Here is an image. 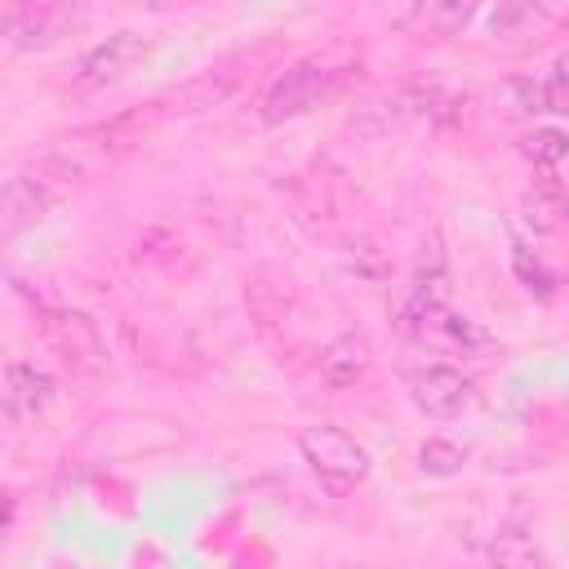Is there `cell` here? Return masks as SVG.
<instances>
[{
    "label": "cell",
    "instance_id": "6da1fadb",
    "mask_svg": "<svg viewBox=\"0 0 569 569\" xmlns=\"http://www.w3.org/2000/svg\"><path fill=\"white\" fill-rule=\"evenodd\" d=\"M71 182H76V169L67 160H36V164L13 169L4 178V191H0V227H4V236L13 240L22 227L40 222L67 196Z\"/></svg>",
    "mask_w": 569,
    "mask_h": 569
},
{
    "label": "cell",
    "instance_id": "7a4b0ae2",
    "mask_svg": "<svg viewBox=\"0 0 569 569\" xmlns=\"http://www.w3.org/2000/svg\"><path fill=\"white\" fill-rule=\"evenodd\" d=\"M351 67H333L325 58H307V62H293L289 71H280L267 93H262V120H293L311 107H320L325 98H333L342 84H347Z\"/></svg>",
    "mask_w": 569,
    "mask_h": 569
},
{
    "label": "cell",
    "instance_id": "3957f363",
    "mask_svg": "<svg viewBox=\"0 0 569 569\" xmlns=\"http://www.w3.org/2000/svg\"><path fill=\"white\" fill-rule=\"evenodd\" d=\"M298 449L311 462L316 476H325L329 485H360L369 476V453L342 431V427H302L298 431Z\"/></svg>",
    "mask_w": 569,
    "mask_h": 569
},
{
    "label": "cell",
    "instance_id": "277c9868",
    "mask_svg": "<svg viewBox=\"0 0 569 569\" xmlns=\"http://www.w3.org/2000/svg\"><path fill=\"white\" fill-rule=\"evenodd\" d=\"M405 387H409V400L427 413V418H453L462 413V405L471 400V382L449 369V365H422V369H409L405 373Z\"/></svg>",
    "mask_w": 569,
    "mask_h": 569
},
{
    "label": "cell",
    "instance_id": "5b68a950",
    "mask_svg": "<svg viewBox=\"0 0 569 569\" xmlns=\"http://www.w3.org/2000/svg\"><path fill=\"white\" fill-rule=\"evenodd\" d=\"M142 53H147V36H142V31H116V36H107L102 44H93V49L80 58L76 84H80V89H102V84L120 80Z\"/></svg>",
    "mask_w": 569,
    "mask_h": 569
},
{
    "label": "cell",
    "instance_id": "8992f818",
    "mask_svg": "<svg viewBox=\"0 0 569 569\" xmlns=\"http://www.w3.org/2000/svg\"><path fill=\"white\" fill-rule=\"evenodd\" d=\"M53 396H58V382L44 369H36L27 360H9L4 365V418L13 427L36 422L53 405Z\"/></svg>",
    "mask_w": 569,
    "mask_h": 569
},
{
    "label": "cell",
    "instance_id": "52a82bcc",
    "mask_svg": "<svg viewBox=\"0 0 569 569\" xmlns=\"http://www.w3.org/2000/svg\"><path fill=\"white\" fill-rule=\"evenodd\" d=\"M49 342L76 365V369H84V373H98L102 365H107V351H102V338H98V329H93V320L89 316H80V311H58V316H49Z\"/></svg>",
    "mask_w": 569,
    "mask_h": 569
},
{
    "label": "cell",
    "instance_id": "ba28073f",
    "mask_svg": "<svg viewBox=\"0 0 569 569\" xmlns=\"http://www.w3.org/2000/svg\"><path fill=\"white\" fill-rule=\"evenodd\" d=\"M71 9L62 4H40V9H9L0 18V31H4V44L9 49H36V44H49L58 40L67 27H71Z\"/></svg>",
    "mask_w": 569,
    "mask_h": 569
},
{
    "label": "cell",
    "instance_id": "9c48e42d",
    "mask_svg": "<svg viewBox=\"0 0 569 569\" xmlns=\"http://www.w3.org/2000/svg\"><path fill=\"white\" fill-rule=\"evenodd\" d=\"M365 369H369V342H365L360 333L333 338V342L320 351V360H316V373H320V382H325L329 391L356 387V382L365 378Z\"/></svg>",
    "mask_w": 569,
    "mask_h": 569
},
{
    "label": "cell",
    "instance_id": "30bf717a",
    "mask_svg": "<svg viewBox=\"0 0 569 569\" xmlns=\"http://www.w3.org/2000/svg\"><path fill=\"white\" fill-rule=\"evenodd\" d=\"M525 222L533 231H556L560 222H569V196H565V187L551 173L529 182V191H525Z\"/></svg>",
    "mask_w": 569,
    "mask_h": 569
},
{
    "label": "cell",
    "instance_id": "8fae6325",
    "mask_svg": "<svg viewBox=\"0 0 569 569\" xmlns=\"http://www.w3.org/2000/svg\"><path fill=\"white\" fill-rule=\"evenodd\" d=\"M405 18L422 31H431V36H458L476 18V4H467V0H418Z\"/></svg>",
    "mask_w": 569,
    "mask_h": 569
},
{
    "label": "cell",
    "instance_id": "7c38bea8",
    "mask_svg": "<svg viewBox=\"0 0 569 569\" xmlns=\"http://www.w3.org/2000/svg\"><path fill=\"white\" fill-rule=\"evenodd\" d=\"M440 338V342H449V347H462V351H480V347H493V333L485 329V325H476L471 316H458V311H440L418 338Z\"/></svg>",
    "mask_w": 569,
    "mask_h": 569
},
{
    "label": "cell",
    "instance_id": "4fadbf2b",
    "mask_svg": "<svg viewBox=\"0 0 569 569\" xmlns=\"http://www.w3.org/2000/svg\"><path fill=\"white\" fill-rule=\"evenodd\" d=\"M489 556H493L498 569H551V560L542 556V547H538L533 538H525L520 529H502V533L493 538Z\"/></svg>",
    "mask_w": 569,
    "mask_h": 569
},
{
    "label": "cell",
    "instance_id": "5bb4252c",
    "mask_svg": "<svg viewBox=\"0 0 569 569\" xmlns=\"http://www.w3.org/2000/svg\"><path fill=\"white\" fill-rule=\"evenodd\" d=\"M462 462H467V449L453 440H422L418 445V467L427 476H458Z\"/></svg>",
    "mask_w": 569,
    "mask_h": 569
},
{
    "label": "cell",
    "instance_id": "9a60e30c",
    "mask_svg": "<svg viewBox=\"0 0 569 569\" xmlns=\"http://www.w3.org/2000/svg\"><path fill=\"white\" fill-rule=\"evenodd\" d=\"M520 151L533 164H560L569 156V133H560V129H533V133L520 138Z\"/></svg>",
    "mask_w": 569,
    "mask_h": 569
},
{
    "label": "cell",
    "instance_id": "2e32d148",
    "mask_svg": "<svg viewBox=\"0 0 569 569\" xmlns=\"http://www.w3.org/2000/svg\"><path fill=\"white\" fill-rule=\"evenodd\" d=\"M511 262H516V276H520L529 289H538V293H551V271H547L538 258H529V249H525V244H516Z\"/></svg>",
    "mask_w": 569,
    "mask_h": 569
},
{
    "label": "cell",
    "instance_id": "e0dca14e",
    "mask_svg": "<svg viewBox=\"0 0 569 569\" xmlns=\"http://www.w3.org/2000/svg\"><path fill=\"white\" fill-rule=\"evenodd\" d=\"M533 13V4H498L493 13H489V27H493V36H502V31H511L516 22H525Z\"/></svg>",
    "mask_w": 569,
    "mask_h": 569
}]
</instances>
